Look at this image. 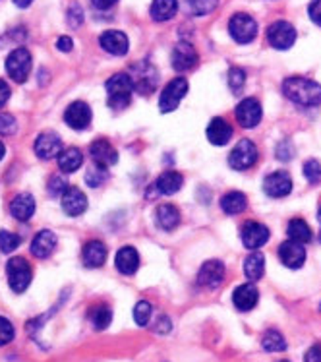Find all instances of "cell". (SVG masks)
<instances>
[{"label":"cell","instance_id":"1","mask_svg":"<svg viewBox=\"0 0 321 362\" xmlns=\"http://www.w3.org/2000/svg\"><path fill=\"white\" fill-rule=\"evenodd\" d=\"M283 93L292 103L300 107H320L321 86L308 78H286L283 81Z\"/></svg>","mask_w":321,"mask_h":362},{"label":"cell","instance_id":"2","mask_svg":"<svg viewBox=\"0 0 321 362\" xmlns=\"http://www.w3.org/2000/svg\"><path fill=\"white\" fill-rule=\"evenodd\" d=\"M130 81H132V88L140 93V95H151L159 83V72L157 68L151 64L150 60H142V62H135L130 68Z\"/></svg>","mask_w":321,"mask_h":362},{"label":"cell","instance_id":"3","mask_svg":"<svg viewBox=\"0 0 321 362\" xmlns=\"http://www.w3.org/2000/svg\"><path fill=\"white\" fill-rule=\"evenodd\" d=\"M132 81H130V76L128 74H114L111 76V80L107 81V95H109V107L114 109V111H122L130 105V99H132Z\"/></svg>","mask_w":321,"mask_h":362},{"label":"cell","instance_id":"4","mask_svg":"<svg viewBox=\"0 0 321 362\" xmlns=\"http://www.w3.org/2000/svg\"><path fill=\"white\" fill-rule=\"evenodd\" d=\"M8 283L14 293H23L30 287L31 279H33V272H31L30 262L25 258H10L6 266Z\"/></svg>","mask_w":321,"mask_h":362},{"label":"cell","instance_id":"5","mask_svg":"<svg viewBox=\"0 0 321 362\" xmlns=\"http://www.w3.org/2000/svg\"><path fill=\"white\" fill-rule=\"evenodd\" d=\"M6 72L12 80L18 81V83H23L30 78L31 72V52L28 49H23V47L14 49L8 54Z\"/></svg>","mask_w":321,"mask_h":362},{"label":"cell","instance_id":"6","mask_svg":"<svg viewBox=\"0 0 321 362\" xmlns=\"http://www.w3.org/2000/svg\"><path fill=\"white\" fill-rule=\"evenodd\" d=\"M229 31H231L232 39L240 45H246L250 41H254L258 35V23L250 14H234L229 22Z\"/></svg>","mask_w":321,"mask_h":362},{"label":"cell","instance_id":"7","mask_svg":"<svg viewBox=\"0 0 321 362\" xmlns=\"http://www.w3.org/2000/svg\"><path fill=\"white\" fill-rule=\"evenodd\" d=\"M188 88L190 86H188L186 78H174V80L169 81L161 97H159V109H161V112L174 111L188 93Z\"/></svg>","mask_w":321,"mask_h":362},{"label":"cell","instance_id":"8","mask_svg":"<svg viewBox=\"0 0 321 362\" xmlns=\"http://www.w3.org/2000/svg\"><path fill=\"white\" fill-rule=\"evenodd\" d=\"M267 41L277 51H286L296 43V30L289 22L271 23L267 30Z\"/></svg>","mask_w":321,"mask_h":362},{"label":"cell","instance_id":"9","mask_svg":"<svg viewBox=\"0 0 321 362\" xmlns=\"http://www.w3.org/2000/svg\"><path fill=\"white\" fill-rule=\"evenodd\" d=\"M255 161H258V148L254 141L250 140H240L229 156L231 167L236 170L252 169Z\"/></svg>","mask_w":321,"mask_h":362},{"label":"cell","instance_id":"10","mask_svg":"<svg viewBox=\"0 0 321 362\" xmlns=\"http://www.w3.org/2000/svg\"><path fill=\"white\" fill-rule=\"evenodd\" d=\"M171 62L176 72L192 70L198 64V51L194 49V45L188 43V41H180V43L174 45Z\"/></svg>","mask_w":321,"mask_h":362},{"label":"cell","instance_id":"11","mask_svg":"<svg viewBox=\"0 0 321 362\" xmlns=\"http://www.w3.org/2000/svg\"><path fill=\"white\" fill-rule=\"evenodd\" d=\"M262 105L254 97L244 99L236 107V120H238V124L242 128H255V126L262 122Z\"/></svg>","mask_w":321,"mask_h":362},{"label":"cell","instance_id":"12","mask_svg":"<svg viewBox=\"0 0 321 362\" xmlns=\"http://www.w3.org/2000/svg\"><path fill=\"white\" fill-rule=\"evenodd\" d=\"M263 190L269 198H284L292 192V178L289 173L284 170H277L271 173L265 182H263Z\"/></svg>","mask_w":321,"mask_h":362},{"label":"cell","instance_id":"13","mask_svg":"<svg viewBox=\"0 0 321 362\" xmlns=\"http://www.w3.org/2000/svg\"><path fill=\"white\" fill-rule=\"evenodd\" d=\"M242 243L246 248L250 250H258V248H262L265 246L269 240V229L265 225L258 221H248L244 223V227H242Z\"/></svg>","mask_w":321,"mask_h":362},{"label":"cell","instance_id":"14","mask_svg":"<svg viewBox=\"0 0 321 362\" xmlns=\"http://www.w3.org/2000/svg\"><path fill=\"white\" fill-rule=\"evenodd\" d=\"M64 122L74 130H85L91 124L90 105L83 101H75L64 111Z\"/></svg>","mask_w":321,"mask_h":362},{"label":"cell","instance_id":"15","mask_svg":"<svg viewBox=\"0 0 321 362\" xmlns=\"http://www.w3.org/2000/svg\"><path fill=\"white\" fill-rule=\"evenodd\" d=\"M224 279V264L219 259L205 262L198 275V283L205 288H217Z\"/></svg>","mask_w":321,"mask_h":362},{"label":"cell","instance_id":"16","mask_svg":"<svg viewBox=\"0 0 321 362\" xmlns=\"http://www.w3.org/2000/svg\"><path fill=\"white\" fill-rule=\"evenodd\" d=\"M62 209L70 217L82 215L87 209V198H85V194L80 188H75V186H68L66 192L62 194Z\"/></svg>","mask_w":321,"mask_h":362},{"label":"cell","instance_id":"17","mask_svg":"<svg viewBox=\"0 0 321 362\" xmlns=\"http://www.w3.org/2000/svg\"><path fill=\"white\" fill-rule=\"evenodd\" d=\"M279 259H281L286 267L298 269V267L304 266V262H306V250H304L302 244H296L292 243V240H289V243H283L279 246Z\"/></svg>","mask_w":321,"mask_h":362},{"label":"cell","instance_id":"18","mask_svg":"<svg viewBox=\"0 0 321 362\" xmlns=\"http://www.w3.org/2000/svg\"><path fill=\"white\" fill-rule=\"evenodd\" d=\"M90 153L93 157V161L99 167H103V169H109L112 165H116L119 161V153H116V149L112 148L111 141L107 140H97L91 144Z\"/></svg>","mask_w":321,"mask_h":362},{"label":"cell","instance_id":"19","mask_svg":"<svg viewBox=\"0 0 321 362\" xmlns=\"http://www.w3.org/2000/svg\"><path fill=\"white\" fill-rule=\"evenodd\" d=\"M258 300H260V293H258V288H255L252 283L240 285V287L234 288V293H232V303L236 306V310L240 312L254 310Z\"/></svg>","mask_w":321,"mask_h":362},{"label":"cell","instance_id":"20","mask_svg":"<svg viewBox=\"0 0 321 362\" xmlns=\"http://www.w3.org/2000/svg\"><path fill=\"white\" fill-rule=\"evenodd\" d=\"M62 151V140L56 132H43L35 141V153L41 159H53Z\"/></svg>","mask_w":321,"mask_h":362},{"label":"cell","instance_id":"21","mask_svg":"<svg viewBox=\"0 0 321 362\" xmlns=\"http://www.w3.org/2000/svg\"><path fill=\"white\" fill-rule=\"evenodd\" d=\"M99 43L101 47L105 49L109 54H114V57H122V54H126L128 52V37L122 33V31H116V30H111V31H105L101 39H99Z\"/></svg>","mask_w":321,"mask_h":362},{"label":"cell","instance_id":"22","mask_svg":"<svg viewBox=\"0 0 321 362\" xmlns=\"http://www.w3.org/2000/svg\"><path fill=\"white\" fill-rule=\"evenodd\" d=\"M10 214L14 215L18 221H30L35 214V200L30 194H18L14 200L10 202Z\"/></svg>","mask_w":321,"mask_h":362},{"label":"cell","instance_id":"23","mask_svg":"<svg viewBox=\"0 0 321 362\" xmlns=\"http://www.w3.org/2000/svg\"><path fill=\"white\" fill-rule=\"evenodd\" d=\"M54 248H56V237L53 230H41L31 243V254L35 258H49Z\"/></svg>","mask_w":321,"mask_h":362},{"label":"cell","instance_id":"24","mask_svg":"<svg viewBox=\"0 0 321 362\" xmlns=\"http://www.w3.org/2000/svg\"><path fill=\"white\" fill-rule=\"evenodd\" d=\"M182 175L176 173V170H166L163 173L161 177L155 180V185H153V190L161 196H171V194H176L182 188Z\"/></svg>","mask_w":321,"mask_h":362},{"label":"cell","instance_id":"25","mask_svg":"<svg viewBox=\"0 0 321 362\" xmlns=\"http://www.w3.org/2000/svg\"><path fill=\"white\" fill-rule=\"evenodd\" d=\"M82 256L87 267H101L107 262V246L101 240H90L83 246Z\"/></svg>","mask_w":321,"mask_h":362},{"label":"cell","instance_id":"26","mask_svg":"<svg viewBox=\"0 0 321 362\" xmlns=\"http://www.w3.org/2000/svg\"><path fill=\"white\" fill-rule=\"evenodd\" d=\"M138 267H140V254H138V250L132 248V246L120 248L119 254H116V269H119L120 274L132 275L138 272Z\"/></svg>","mask_w":321,"mask_h":362},{"label":"cell","instance_id":"27","mask_svg":"<svg viewBox=\"0 0 321 362\" xmlns=\"http://www.w3.org/2000/svg\"><path fill=\"white\" fill-rule=\"evenodd\" d=\"M232 138V126L224 119H213L207 126V140L213 146H224Z\"/></svg>","mask_w":321,"mask_h":362},{"label":"cell","instance_id":"28","mask_svg":"<svg viewBox=\"0 0 321 362\" xmlns=\"http://www.w3.org/2000/svg\"><path fill=\"white\" fill-rule=\"evenodd\" d=\"M155 221L163 230H172L178 227L180 223V211L178 207L172 206V204H163L157 207V214H155Z\"/></svg>","mask_w":321,"mask_h":362},{"label":"cell","instance_id":"29","mask_svg":"<svg viewBox=\"0 0 321 362\" xmlns=\"http://www.w3.org/2000/svg\"><path fill=\"white\" fill-rule=\"evenodd\" d=\"M178 12V0H153L151 2V18L155 22H166Z\"/></svg>","mask_w":321,"mask_h":362},{"label":"cell","instance_id":"30","mask_svg":"<svg viewBox=\"0 0 321 362\" xmlns=\"http://www.w3.org/2000/svg\"><path fill=\"white\" fill-rule=\"evenodd\" d=\"M286 233H289V238H291L292 243L302 244V246L308 243H312V238H314V233H312L310 225H308L304 219H292V221L289 223Z\"/></svg>","mask_w":321,"mask_h":362},{"label":"cell","instance_id":"31","mask_svg":"<svg viewBox=\"0 0 321 362\" xmlns=\"http://www.w3.org/2000/svg\"><path fill=\"white\" fill-rule=\"evenodd\" d=\"M83 156L78 148H62L59 153V167L62 173H74L82 167Z\"/></svg>","mask_w":321,"mask_h":362},{"label":"cell","instance_id":"32","mask_svg":"<svg viewBox=\"0 0 321 362\" xmlns=\"http://www.w3.org/2000/svg\"><path fill=\"white\" fill-rule=\"evenodd\" d=\"M265 272V256L260 252L250 254L244 262V275H246L250 281H260Z\"/></svg>","mask_w":321,"mask_h":362},{"label":"cell","instance_id":"33","mask_svg":"<svg viewBox=\"0 0 321 362\" xmlns=\"http://www.w3.org/2000/svg\"><path fill=\"white\" fill-rule=\"evenodd\" d=\"M221 207L226 215H238L242 211H246L248 200L242 192H229L224 194L221 200Z\"/></svg>","mask_w":321,"mask_h":362},{"label":"cell","instance_id":"34","mask_svg":"<svg viewBox=\"0 0 321 362\" xmlns=\"http://www.w3.org/2000/svg\"><path fill=\"white\" fill-rule=\"evenodd\" d=\"M90 322L97 332H103V329H107L111 325L112 310L107 304H95L90 310Z\"/></svg>","mask_w":321,"mask_h":362},{"label":"cell","instance_id":"35","mask_svg":"<svg viewBox=\"0 0 321 362\" xmlns=\"http://www.w3.org/2000/svg\"><path fill=\"white\" fill-rule=\"evenodd\" d=\"M262 347L267 351V353H281L286 349V341L281 333L277 329H269L262 339Z\"/></svg>","mask_w":321,"mask_h":362},{"label":"cell","instance_id":"36","mask_svg":"<svg viewBox=\"0 0 321 362\" xmlns=\"http://www.w3.org/2000/svg\"><path fill=\"white\" fill-rule=\"evenodd\" d=\"M219 6V0H186V14L205 16Z\"/></svg>","mask_w":321,"mask_h":362},{"label":"cell","instance_id":"37","mask_svg":"<svg viewBox=\"0 0 321 362\" xmlns=\"http://www.w3.org/2000/svg\"><path fill=\"white\" fill-rule=\"evenodd\" d=\"M304 177L308 178L310 185H320L321 182V163L317 159H308L304 163Z\"/></svg>","mask_w":321,"mask_h":362},{"label":"cell","instance_id":"38","mask_svg":"<svg viewBox=\"0 0 321 362\" xmlns=\"http://www.w3.org/2000/svg\"><path fill=\"white\" fill-rule=\"evenodd\" d=\"M244 83H246V72L242 68H231V72H229V86H231L232 93L238 95L240 91L244 89Z\"/></svg>","mask_w":321,"mask_h":362},{"label":"cell","instance_id":"39","mask_svg":"<svg viewBox=\"0 0 321 362\" xmlns=\"http://www.w3.org/2000/svg\"><path fill=\"white\" fill-rule=\"evenodd\" d=\"M105 180H107V169L99 167V165H93V167H90L87 175H85V182H87L91 188H97V186L103 185Z\"/></svg>","mask_w":321,"mask_h":362},{"label":"cell","instance_id":"40","mask_svg":"<svg viewBox=\"0 0 321 362\" xmlns=\"http://www.w3.org/2000/svg\"><path fill=\"white\" fill-rule=\"evenodd\" d=\"M18 246H20V237L18 235L10 233V230H0V250L4 252V254H10Z\"/></svg>","mask_w":321,"mask_h":362},{"label":"cell","instance_id":"41","mask_svg":"<svg viewBox=\"0 0 321 362\" xmlns=\"http://www.w3.org/2000/svg\"><path fill=\"white\" fill-rule=\"evenodd\" d=\"M151 312H153L151 304L147 303V300H140V303L135 304V308H134L135 324L147 325V322H150V318H151Z\"/></svg>","mask_w":321,"mask_h":362},{"label":"cell","instance_id":"42","mask_svg":"<svg viewBox=\"0 0 321 362\" xmlns=\"http://www.w3.org/2000/svg\"><path fill=\"white\" fill-rule=\"evenodd\" d=\"M14 325H12V322L6 318H0V347H4V345H8L10 341L14 339Z\"/></svg>","mask_w":321,"mask_h":362},{"label":"cell","instance_id":"43","mask_svg":"<svg viewBox=\"0 0 321 362\" xmlns=\"http://www.w3.org/2000/svg\"><path fill=\"white\" fill-rule=\"evenodd\" d=\"M47 188H49V194L53 196V198H59V196H62V194L66 192V180L62 177H53L51 180H49V185H47Z\"/></svg>","mask_w":321,"mask_h":362},{"label":"cell","instance_id":"44","mask_svg":"<svg viewBox=\"0 0 321 362\" xmlns=\"http://www.w3.org/2000/svg\"><path fill=\"white\" fill-rule=\"evenodd\" d=\"M68 23H70V28H80L83 23V10L75 2L68 8Z\"/></svg>","mask_w":321,"mask_h":362},{"label":"cell","instance_id":"45","mask_svg":"<svg viewBox=\"0 0 321 362\" xmlns=\"http://www.w3.org/2000/svg\"><path fill=\"white\" fill-rule=\"evenodd\" d=\"M18 130V122L12 115H0V134L12 136Z\"/></svg>","mask_w":321,"mask_h":362},{"label":"cell","instance_id":"46","mask_svg":"<svg viewBox=\"0 0 321 362\" xmlns=\"http://www.w3.org/2000/svg\"><path fill=\"white\" fill-rule=\"evenodd\" d=\"M277 157H279L281 161H291L292 157H294V149H292L291 141L284 140L277 146Z\"/></svg>","mask_w":321,"mask_h":362},{"label":"cell","instance_id":"47","mask_svg":"<svg viewBox=\"0 0 321 362\" xmlns=\"http://www.w3.org/2000/svg\"><path fill=\"white\" fill-rule=\"evenodd\" d=\"M308 14L315 25H321V0H312V4L308 8Z\"/></svg>","mask_w":321,"mask_h":362},{"label":"cell","instance_id":"48","mask_svg":"<svg viewBox=\"0 0 321 362\" xmlns=\"http://www.w3.org/2000/svg\"><path fill=\"white\" fill-rule=\"evenodd\" d=\"M304 362H321V343H315V345L308 349Z\"/></svg>","mask_w":321,"mask_h":362},{"label":"cell","instance_id":"49","mask_svg":"<svg viewBox=\"0 0 321 362\" xmlns=\"http://www.w3.org/2000/svg\"><path fill=\"white\" fill-rule=\"evenodd\" d=\"M172 329V322L166 316H161V318L157 320V324H155V332L157 333H169Z\"/></svg>","mask_w":321,"mask_h":362},{"label":"cell","instance_id":"50","mask_svg":"<svg viewBox=\"0 0 321 362\" xmlns=\"http://www.w3.org/2000/svg\"><path fill=\"white\" fill-rule=\"evenodd\" d=\"M8 99H10V88L6 81L0 80V109L8 103Z\"/></svg>","mask_w":321,"mask_h":362},{"label":"cell","instance_id":"51","mask_svg":"<svg viewBox=\"0 0 321 362\" xmlns=\"http://www.w3.org/2000/svg\"><path fill=\"white\" fill-rule=\"evenodd\" d=\"M56 47H59V51L70 52L72 49H74V43H72V39L64 35V37H59V41H56Z\"/></svg>","mask_w":321,"mask_h":362},{"label":"cell","instance_id":"52","mask_svg":"<svg viewBox=\"0 0 321 362\" xmlns=\"http://www.w3.org/2000/svg\"><path fill=\"white\" fill-rule=\"evenodd\" d=\"M119 0H91V4L97 8V10H109L111 6H114Z\"/></svg>","mask_w":321,"mask_h":362},{"label":"cell","instance_id":"53","mask_svg":"<svg viewBox=\"0 0 321 362\" xmlns=\"http://www.w3.org/2000/svg\"><path fill=\"white\" fill-rule=\"evenodd\" d=\"M33 0H14V4L18 8H28Z\"/></svg>","mask_w":321,"mask_h":362},{"label":"cell","instance_id":"54","mask_svg":"<svg viewBox=\"0 0 321 362\" xmlns=\"http://www.w3.org/2000/svg\"><path fill=\"white\" fill-rule=\"evenodd\" d=\"M6 156V148H4V144L0 141V161H2V157Z\"/></svg>","mask_w":321,"mask_h":362},{"label":"cell","instance_id":"55","mask_svg":"<svg viewBox=\"0 0 321 362\" xmlns=\"http://www.w3.org/2000/svg\"><path fill=\"white\" fill-rule=\"evenodd\" d=\"M317 219H320V223H321V207H320V211H317Z\"/></svg>","mask_w":321,"mask_h":362},{"label":"cell","instance_id":"56","mask_svg":"<svg viewBox=\"0 0 321 362\" xmlns=\"http://www.w3.org/2000/svg\"><path fill=\"white\" fill-rule=\"evenodd\" d=\"M281 362H289V361H281Z\"/></svg>","mask_w":321,"mask_h":362},{"label":"cell","instance_id":"57","mask_svg":"<svg viewBox=\"0 0 321 362\" xmlns=\"http://www.w3.org/2000/svg\"><path fill=\"white\" fill-rule=\"evenodd\" d=\"M320 240H321V233H320Z\"/></svg>","mask_w":321,"mask_h":362}]
</instances>
